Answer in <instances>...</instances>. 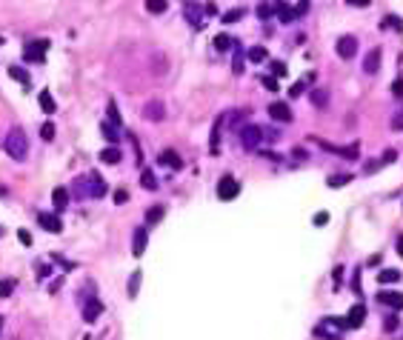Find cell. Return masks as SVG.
Masks as SVG:
<instances>
[{"mask_svg": "<svg viewBox=\"0 0 403 340\" xmlns=\"http://www.w3.org/2000/svg\"><path fill=\"white\" fill-rule=\"evenodd\" d=\"M3 149H6V155H9L12 160H26V155H29V138H26V131L20 129V126H15V129L6 134V143H3Z\"/></svg>", "mask_w": 403, "mask_h": 340, "instance_id": "obj_1", "label": "cell"}, {"mask_svg": "<svg viewBox=\"0 0 403 340\" xmlns=\"http://www.w3.org/2000/svg\"><path fill=\"white\" fill-rule=\"evenodd\" d=\"M109 192V186H106V180L100 175H86L78 180V189H75V194L78 197H103V194Z\"/></svg>", "mask_w": 403, "mask_h": 340, "instance_id": "obj_2", "label": "cell"}, {"mask_svg": "<svg viewBox=\"0 0 403 340\" xmlns=\"http://www.w3.org/2000/svg\"><path fill=\"white\" fill-rule=\"evenodd\" d=\"M309 12V3H298V6H286V3H278V20L281 23H295V20H300L303 15Z\"/></svg>", "mask_w": 403, "mask_h": 340, "instance_id": "obj_3", "label": "cell"}, {"mask_svg": "<svg viewBox=\"0 0 403 340\" xmlns=\"http://www.w3.org/2000/svg\"><path fill=\"white\" fill-rule=\"evenodd\" d=\"M263 143V126H243L240 129V146L254 152V149H260Z\"/></svg>", "mask_w": 403, "mask_h": 340, "instance_id": "obj_4", "label": "cell"}, {"mask_svg": "<svg viewBox=\"0 0 403 340\" xmlns=\"http://www.w3.org/2000/svg\"><path fill=\"white\" fill-rule=\"evenodd\" d=\"M46 49H49V40H32V43L23 46V57H26L29 63H43Z\"/></svg>", "mask_w": 403, "mask_h": 340, "instance_id": "obj_5", "label": "cell"}, {"mask_svg": "<svg viewBox=\"0 0 403 340\" xmlns=\"http://www.w3.org/2000/svg\"><path fill=\"white\" fill-rule=\"evenodd\" d=\"M237 194H240V183H237L232 175H226V177H220L218 180V197L220 200H235Z\"/></svg>", "mask_w": 403, "mask_h": 340, "instance_id": "obj_6", "label": "cell"}, {"mask_svg": "<svg viewBox=\"0 0 403 340\" xmlns=\"http://www.w3.org/2000/svg\"><path fill=\"white\" fill-rule=\"evenodd\" d=\"M334 52H338V57H343V60H352V57L358 54V40L352 35H343L341 40H338V46H334Z\"/></svg>", "mask_w": 403, "mask_h": 340, "instance_id": "obj_7", "label": "cell"}, {"mask_svg": "<svg viewBox=\"0 0 403 340\" xmlns=\"http://www.w3.org/2000/svg\"><path fill=\"white\" fill-rule=\"evenodd\" d=\"M363 320H366V306H363V303H355V306L349 309V314H346L343 326H346V329H360V326H363Z\"/></svg>", "mask_w": 403, "mask_h": 340, "instance_id": "obj_8", "label": "cell"}, {"mask_svg": "<svg viewBox=\"0 0 403 340\" xmlns=\"http://www.w3.org/2000/svg\"><path fill=\"white\" fill-rule=\"evenodd\" d=\"M143 117L152 123H160L163 117H166V106L160 103V100H149V103L143 106Z\"/></svg>", "mask_w": 403, "mask_h": 340, "instance_id": "obj_9", "label": "cell"}, {"mask_svg": "<svg viewBox=\"0 0 403 340\" xmlns=\"http://www.w3.org/2000/svg\"><path fill=\"white\" fill-rule=\"evenodd\" d=\"M100 314H103V303H100L97 297H89L86 303H83V320H86V323H95Z\"/></svg>", "mask_w": 403, "mask_h": 340, "instance_id": "obj_10", "label": "cell"}, {"mask_svg": "<svg viewBox=\"0 0 403 340\" xmlns=\"http://www.w3.org/2000/svg\"><path fill=\"white\" fill-rule=\"evenodd\" d=\"M37 223L46 229V232H52V235H60L63 232V223L57 215H49V212H43V215H37Z\"/></svg>", "mask_w": 403, "mask_h": 340, "instance_id": "obj_11", "label": "cell"}, {"mask_svg": "<svg viewBox=\"0 0 403 340\" xmlns=\"http://www.w3.org/2000/svg\"><path fill=\"white\" fill-rule=\"evenodd\" d=\"M146 243H149V235H146V229L143 226H138L135 229V237H131V254L141 257V254L146 252Z\"/></svg>", "mask_w": 403, "mask_h": 340, "instance_id": "obj_12", "label": "cell"}, {"mask_svg": "<svg viewBox=\"0 0 403 340\" xmlns=\"http://www.w3.org/2000/svg\"><path fill=\"white\" fill-rule=\"evenodd\" d=\"M158 163H160V166H172L175 172H180V169H183V160H180V155H177V152H172V149H163V152H160Z\"/></svg>", "mask_w": 403, "mask_h": 340, "instance_id": "obj_13", "label": "cell"}, {"mask_svg": "<svg viewBox=\"0 0 403 340\" xmlns=\"http://www.w3.org/2000/svg\"><path fill=\"white\" fill-rule=\"evenodd\" d=\"M269 114H272V120H281V123L292 120V109L286 103H281V100H275V103L269 106Z\"/></svg>", "mask_w": 403, "mask_h": 340, "instance_id": "obj_14", "label": "cell"}, {"mask_svg": "<svg viewBox=\"0 0 403 340\" xmlns=\"http://www.w3.org/2000/svg\"><path fill=\"white\" fill-rule=\"evenodd\" d=\"M377 300L386 306H392V309H403V292H380Z\"/></svg>", "mask_w": 403, "mask_h": 340, "instance_id": "obj_15", "label": "cell"}, {"mask_svg": "<svg viewBox=\"0 0 403 340\" xmlns=\"http://www.w3.org/2000/svg\"><path fill=\"white\" fill-rule=\"evenodd\" d=\"M377 69H380V49H372V52L366 54V60H363V72L375 75Z\"/></svg>", "mask_w": 403, "mask_h": 340, "instance_id": "obj_16", "label": "cell"}, {"mask_svg": "<svg viewBox=\"0 0 403 340\" xmlns=\"http://www.w3.org/2000/svg\"><path fill=\"white\" fill-rule=\"evenodd\" d=\"M100 131H103V138L109 140L112 146H114V143H120V129H117V126H112L109 120H103V123H100Z\"/></svg>", "mask_w": 403, "mask_h": 340, "instance_id": "obj_17", "label": "cell"}, {"mask_svg": "<svg viewBox=\"0 0 403 340\" xmlns=\"http://www.w3.org/2000/svg\"><path fill=\"white\" fill-rule=\"evenodd\" d=\"M309 100H312V106L323 109V106L329 103V92H326V89H312V92H309Z\"/></svg>", "mask_w": 403, "mask_h": 340, "instance_id": "obj_18", "label": "cell"}, {"mask_svg": "<svg viewBox=\"0 0 403 340\" xmlns=\"http://www.w3.org/2000/svg\"><path fill=\"white\" fill-rule=\"evenodd\" d=\"M120 157H123V155H120V149H117V146H106L103 152H100V160H103V163H109V166H112V163H120Z\"/></svg>", "mask_w": 403, "mask_h": 340, "instance_id": "obj_19", "label": "cell"}, {"mask_svg": "<svg viewBox=\"0 0 403 340\" xmlns=\"http://www.w3.org/2000/svg\"><path fill=\"white\" fill-rule=\"evenodd\" d=\"M37 103H40V112H46V114H52L54 109H57V103H54V97L49 95V92H40V95H37Z\"/></svg>", "mask_w": 403, "mask_h": 340, "instance_id": "obj_20", "label": "cell"}, {"mask_svg": "<svg viewBox=\"0 0 403 340\" xmlns=\"http://www.w3.org/2000/svg\"><path fill=\"white\" fill-rule=\"evenodd\" d=\"M52 200H54V206H57V209H66V206H69V189L57 186V189L52 192Z\"/></svg>", "mask_w": 403, "mask_h": 340, "instance_id": "obj_21", "label": "cell"}, {"mask_svg": "<svg viewBox=\"0 0 403 340\" xmlns=\"http://www.w3.org/2000/svg\"><path fill=\"white\" fill-rule=\"evenodd\" d=\"M397 280H400V271L397 269H380L377 271V283H397Z\"/></svg>", "mask_w": 403, "mask_h": 340, "instance_id": "obj_22", "label": "cell"}, {"mask_svg": "<svg viewBox=\"0 0 403 340\" xmlns=\"http://www.w3.org/2000/svg\"><path fill=\"white\" fill-rule=\"evenodd\" d=\"M9 78H15L18 83H23V86H32V78H29V72H23L20 66H9Z\"/></svg>", "mask_w": 403, "mask_h": 340, "instance_id": "obj_23", "label": "cell"}, {"mask_svg": "<svg viewBox=\"0 0 403 340\" xmlns=\"http://www.w3.org/2000/svg\"><path fill=\"white\" fill-rule=\"evenodd\" d=\"M163 215H166V206H152V209L146 212V223H149V226H155V223H158Z\"/></svg>", "mask_w": 403, "mask_h": 340, "instance_id": "obj_24", "label": "cell"}, {"mask_svg": "<svg viewBox=\"0 0 403 340\" xmlns=\"http://www.w3.org/2000/svg\"><path fill=\"white\" fill-rule=\"evenodd\" d=\"M232 46H235V37H229V35H218V37H215V49H218V52H229Z\"/></svg>", "mask_w": 403, "mask_h": 340, "instance_id": "obj_25", "label": "cell"}, {"mask_svg": "<svg viewBox=\"0 0 403 340\" xmlns=\"http://www.w3.org/2000/svg\"><path fill=\"white\" fill-rule=\"evenodd\" d=\"M141 183L146 186V189H149V192H155V189H158V177L152 175L149 169H143V172H141Z\"/></svg>", "mask_w": 403, "mask_h": 340, "instance_id": "obj_26", "label": "cell"}, {"mask_svg": "<svg viewBox=\"0 0 403 340\" xmlns=\"http://www.w3.org/2000/svg\"><path fill=\"white\" fill-rule=\"evenodd\" d=\"M266 57H269V52H266L263 46H252V49H249V60L252 63H260V60H266Z\"/></svg>", "mask_w": 403, "mask_h": 340, "instance_id": "obj_27", "label": "cell"}, {"mask_svg": "<svg viewBox=\"0 0 403 340\" xmlns=\"http://www.w3.org/2000/svg\"><path fill=\"white\" fill-rule=\"evenodd\" d=\"M278 12V3H263V6H257V18H263V20H269Z\"/></svg>", "mask_w": 403, "mask_h": 340, "instance_id": "obj_28", "label": "cell"}, {"mask_svg": "<svg viewBox=\"0 0 403 340\" xmlns=\"http://www.w3.org/2000/svg\"><path fill=\"white\" fill-rule=\"evenodd\" d=\"M166 9H169V3H163V0H149L146 3V12H152V15H163Z\"/></svg>", "mask_w": 403, "mask_h": 340, "instance_id": "obj_29", "label": "cell"}, {"mask_svg": "<svg viewBox=\"0 0 403 340\" xmlns=\"http://www.w3.org/2000/svg\"><path fill=\"white\" fill-rule=\"evenodd\" d=\"M109 123H112V126H117V129H120V112H117V103H114V100H109Z\"/></svg>", "mask_w": 403, "mask_h": 340, "instance_id": "obj_30", "label": "cell"}, {"mask_svg": "<svg viewBox=\"0 0 403 340\" xmlns=\"http://www.w3.org/2000/svg\"><path fill=\"white\" fill-rule=\"evenodd\" d=\"M141 275H143V271H131V278H129V295H131V297L138 295V286H141Z\"/></svg>", "mask_w": 403, "mask_h": 340, "instance_id": "obj_31", "label": "cell"}, {"mask_svg": "<svg viewBox=\"0 0 403 340\" xmlns=\"http://www.w3.org/2000/svg\"><path fill=\"white\" fill-rule=\"evenodd\" d=\"M349 180H352L349 175H334V177H329V186H332V189H341V186H346Z\"/></svg>", "mask_w": 403, "mask_h": 340, "instance_id": "obj_32", "label": "cell"}, {"mask_svg": "<svg viewBox=\"0 0 403 340\" xmlns=\"http://www.w3.org/2000/svg\"><path fill=\"white\" fill-rule=\"evenodd\" d=\"M286 63H281V60H275L272 63V78H286Z\"/></svg>", "mask_w": 403, "mask_h": 340, "instance_id": "obj_33", "label": "cell"}, {"mask_svg": "<svg viewBox=\"0 0 403 340\" xmlns=\"http://www.w3.org/2000/svg\"><path fill=\"white\" fill-rule=\"evenodd\" d=\"M15 292V280H0V297H9Z\"/></svg>", "mask_w": 403, "mask_h": 340, "instance_id": "obj_34", "label": "cell"}, {"mask_svg": "<svg viewBox=\"0 0 403 340\" xmlns=\"http://www.w3.org/2000/svg\"><path fill=\"white\" fill-rule=\"evenodd\" d=\"M260 83H263L266 89H269V92H278V80H275L272 75H263V78H260Z\"/></svg>", "mask_w": 403, "mask_h": 340, "instance_id": "obj_35", "label": "cell"}, {"mask_svg": "<svg viewBox=\"0 0 403 340\" xmlns=\"http://www.w3.org/2000/svg\"><path fill=\"white\" fill-rule=\"evenodd\" d=\"M40 138H43V140H54V126H52V123H43V129H40Z\"/></svg>", "mask_w": 403, "mask_h": 340, "instance_id": "obj_36", "label": "cell"}, {"mask_svg": "<svg viewBox=\"0 0 403 340\" xmlns=\"http://www.w3.org/2000/svg\"><path fill=\"white\" fill-rule=\"evenodd\" d=\"M240 15H243V9L229 12V15H223V23H237V20H240Z\"/></svg>", "mask_w": 403, "mask_h": 340, "instance_id": "obj_37", "label": "cell"}, {"mask_svg": "<svg viewBox=\"0 0 403 340\" xmlns=\"http://www.w3.org/2000/svg\"><path fill=\"white\" fill-rule=\"evenodd\" d=\"M315 334H320V337H326V340H341V334H334V331H326L323 326H317Z\"/></svg>", "mask_w": 403, "mask_h": 340, "instance_id": "obj_38", "label": "cell"}, {"mask_svg": "<svg viewBox=\"0 0 403 340\" xmlns=\"http://www.w3.org/2000/svg\"><path fill=\"white\" fill-rule=\"evenodd\" d=\"M397 326H400V320H397L394 314H392V317H386V320H383V329H386V331H394V329H397Z\"/></svg>", "mask_w": 403, "mask_h": 340, "instance_id": "obj_39", "label": "cell"}, {"mask_svg": "<svg viewBox=\"0 0 403 340\" xmlns=\"http://www.w3.org/2000/svg\"><path fill=\"white\" fill-rule=\"evenodd\" d=\"M312 223H315V226H326V223H329V212H317Z\"/></svg>", "mask_w": 403, "mask_h": 340, "instance_id": "obj_40", "label": "cell"}, {"mask_svg": "<svg viewBox=\"0 0 403 340\" xmlns=\"http://www.w3.org/2000/svg\"><path fill=\"white\" fill-rule=\"evenodd\" d=\"M126 200H129V192H126V189H117V192H114V203H117V206H123Z\"/></svg>", "mask_w": 403, "mask_h": 340, "instance_id": "obj_41", "label": "cell"}, {"mask_svg": "<svg viewBox=\"0 0 403 340\" xmlns=\"http://www.w3.org/2000/svg\"><path fill=\"white\" fill-rule=\"evenodd\" d=\"M303 89H306V83H303V80H298V83L289 89V95H292V97H300V95H303Z\"/></svg>", "mask_w": 403, "mask_h": 340, "instance_id": "obj_42", "label": "cell"}, {"mask_svg": "<svg viewBox=\"0 0 403 340\" xmlns=\"http://www.w3.org/2000/svg\"><path fill=\"white\" fill-rule=\"evenodd\" d=\"M18 240H20L23 246H32V235H29L26 229H18Z\"/></svg>", "mask_w": 403, "mask_h": 340, "instance_id": "obj_43", "label": "cell"}, {"mask_svg": "<svg viewBox=\"0 0 403 340\" xmlns=\"http://www.w3.org/2000/svg\"><path fill=\"white\" fill-rule=\"evenodd\" d=\"M392 129H394V131H400V129H403V109L392 117Z\"/></svg>", "mask_w": 403, "mask_h": 340, "instance_id": "obj_44", "label": "cell"}, {"mask_svg": "<svg viewBox=\"0 0 403 340\" xmlns=\"http://www.w3.org/2000/svg\"><path fill=\"white\" fill-rule=\"evenodd\" d=\"M383 20H386L383 26H394V29H397V32H400V29H403V23H400V18H392V15H389V18H383Z\"/></svg>", "mask_w": 403, "mask_h": 340, "instance_id": "obj_45", "label": "cell"}, {"mask_svg": "<svg viewBox=\"0 0 403 340\" xmlns=\"http://www.w3.org/2000/svg\"><path fill=\"white\" fill-rule=\"evenodd\" d=\"M394 160H397V152H394V149H389V152L383 155V163H394Z\"/></svg>", "mask_w": 403, "mask_h": 340, "instance_id": "obj_46", "label": "cell"}, {"mask_svg": "<svg viewBox=\"0 0 403 340\" xmlns=\"http://www.w3.org/2000/svg\"><path fill=\"white\" fill-rule=\"evenodd\" d=\"M392 92H394L397 97L403 95V80H394V83H392Z\"/></svg>", "mask_w": 403, "mask_h": 340, "instance_id": "obj_47", "label": "cell"}, {"mask_svg": "<svg viewBox=\"0 0 403 340\" xmlns=\"http://www.w3.org/2000/svg\"><path fill=\"white\" fill-rule=\"evenodd\" d=\"M203 12H206V15H218V6H215V3H209V6H203Z\"/></svg>", "mask_w": 403, "mask_h": 340, "instance_id": "obj_48", "label": "cell"}, {"mask_svg": "<svg viewBox=\"0 0 403 340\" xmlns=\"http://www.w3.org/2000/svg\"><path fill=\"white\" fill-rule=\"evenodd\" d=\"M341 278H343V266H338L334 269V283H341Z\"/></svg>", "mask_w": 403, "mask_h": 340, "instance_id": "obj_49", "label": "cell"}, {"mask_svg": "<svg viewBox=\"0 0 403 340\" xmlns=\"http://www.w3.org/2000/svg\"><path fill=\"white\" fill-rule=\"evenodd\" d=\"M397 254L403 257V237H397Z\"/></svg>", "mask_w": 403, "mask_h": 340, "instance_id": "obj_50", "label": "cell"}, {"mask_svg": "<svg viewBox=\"0 0 403 340\" xmlns=\"http://www.w3.org/2000/svg\"><path fill=\"white\" fill-rule=\"evenodd\" d=\"M3 235H6V229H3V226H0V237H3Z\"/></svg>", "mask_w": 403, "mask_h": 340, "instance_id": "obj_51", "label": "cell"}, {"mask_svg": "<svg viewBox=\"0 0 403 340\" xmlns=\"http://www.w3.org/2000/svg\"><path fill=\"white\" fill-rule=\"evenodd\" d=\"M0 329H3V317H0Z\"/></svg>", "mask_w": 403, "mask_h": 340, "instance_id": "obj_52", "label": "cell"}, {"mask_svg": "<svg viewBox=\"0 0 403 340\" xmlns=\"http://www.w3.org/2000/svg\"><path fill=\"white\" fill-rule=\"evenodd\" d=\"M0 43H3V37H0Z\"/></svg>", "mask_w": 403, "mask_h": 340, "instance_id": "obj_53", "label": "cell"}]
</instances>
